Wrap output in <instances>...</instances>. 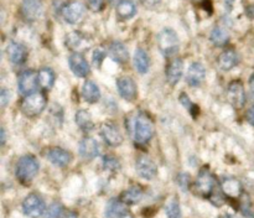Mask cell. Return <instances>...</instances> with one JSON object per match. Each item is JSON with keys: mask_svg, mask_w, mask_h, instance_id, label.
I'll return each mask as SVG.
<instances>
[{"mask_svg": "<svg viewBox=\"0 0 254 218\" xmlns=\"http://www.w3.org/2000/svg\"><path fill=\"white\" fill-rule=\"evenodd\" d=\"M154 135V124L150 116L145 111H140L136 115L134 123V140L138 145H145Z\"/></svg>", "mask_w": 254, "mask_h": 218, "instance_id": "1", "label": "cell"}, {"mask_svg": "<svg viewBox=\"0 0 254 218\" xmlns=\"http://www.w3.org/2000/svg\"><path fill=\"white\" fill-rule=\"evenodd\" d=\"M40 165L37 163L36 158L32 155H25L19 159L16 164V178L22 183L31 182L35 176L39 172Z\"/></svg>", "mask_w": 254, "mask_h": 218, "instance_id": "2", "label": "cell"}, {"mask_svg": "<svg viewBox=\"0 0 254 218\" xmlns=\"http://www.w3.org/2000/svg\"><path fill=\"white\" fill-rule=\"evenodd\" d=\"M46 104L47 101L45 94L35 92V93L29 94L22 99L20 109L27 118H35L44 111V109L46 108Z\"/></svg>", "mask_w": 254, "mask_h": 218, "instance_id": "3", "label": "cell"}, {"mask_svg": "<svg viewBox=\"0 0 254 218\" xmlns=\"http://www.w3.org/2000/svg\"><path fill=\"white\" fill-rule=\"evenodd\" d=\"M158 47L163 56L173 57L179 51V37L176 32L171 29H164L159 32Z\"/></svg>", "mask_w": 254, "mask_h": 218, "instance_id": "4", "label": "cell"}, {"mask_svg": "<svg viewBox=\"0 0 254 218\" xmlns=\"http://www.w3.org/2000/svg\"><path fill=\"white\" fill-rule=\"evenodd\" d=\"M195 193L200 197L210 198L211 195L215 191V176L211 173V171L207 167L201 168L198 172L197 178L195 181Z\"/></svg>", "mask_w": 254, "mask_h": 218, "instance_id": "5", "label": "cell"}, {"mask_svg": "<svg viewBox=\"0 0 254 218\" xmlns=\"http://www.w3.org/2000/svg\"><path fill=\"white\" fill-rule=\"evenodd\" d=\"M22 211L30 218H39L46 212V206L41 196L37 193H30L22 202Z\"/></svg>", "mask_w": 254, "mask_h": 218, "instance_id": "6", "label": "cell"}, {"mask_svg": "<svg viewBox=\"0 0 254 218\" xmlns=\"http://www.w3.org/2000/svg\"><path fill=\"white\" fill-rule=\"evenodd\" d=\"M19 92L22 96H29V94L35 93L36 88L39 87V79H37V72L34 69H26L19 76V82H17Z\"/></svg>", "mask_w": 254, "mask_h": 218, "instance_id": "7", "label": "cell"}, {"mask_svg": "<svg viewBox=\"0 0 254 218\" xmlns=\"http://www.w3.org/2000/svg\"><path fill=\"white\" fill-rule=\"evenodd\" d=\"M227 98L235 108H242L246 103V91L242 82L236 79L227 87Z\"/></svg>", "mask_w": 254, "mask_h": 218, "instance_id": "8", "label": "cell"}, {"mask_svg": "<svg viewBox=\"0 0 254 218\" xmlns=\"http://www.w3.org/2000/svg\"><path fill=\"white\" fill-rule=\"evenodd\" d=\"M62 17L67 24H77L84 14V6L81 1H71L62 7Z\"/></svg>", "mask_w": 254, "mask_h": 218, "instance_id": "9", "label": "cell"}, {"mask_svg": "<svg viewBox=\"0 0 254 218\" xmlns=\"http://www.w3.org/2000/svg\"><path fill=\"white\" fill-rule=\"evenodd\" d=\"M20 11H21L22 17L25 20H27V21H35L42 14L41 0H22Z\"/></svg>", "mask_w": 254, "mask_h": 218, "instance_id": "10", "label": "cell"}, {"mask_svg": "<svg viewBox=\"0 0 254 218\" xmlns=\"http://www.w3.org/2000/svg\"><path fill=\"white\" fill-rule=\"evenodd\" d=\"M221 190L231 200H238L243 193L242 183L235 177H223L221 180Z\"/></svg>", "mask_w": 254, "mask_h": 218, "instance_id": "11", "label": "cell"}, {"mask_svg": "<svg viewBox=\"0 0 254 218\" xmlns=\"http://www.w3.org/2000/svg\"><path fill=\"white\" fill-rule=\"evenodd\" d=\"M136 172L145 180H153L158 175V167L155 163L148 156H140L136 160Z\"/></svg>", "mask_w": 254, "mask_h": 218, "instance_id": "12", "label": "cell"}, {"mask_svg": "<svg viewBox=\"0 0 254 218\" xmlns=\"http://www.w3.org/2000/svg\"><path fill=\"white\" fill-rule=\"evenodd\" d=\"M101 135L109 146H118L123 143V135L113 123H104L101 128Z\"/></svg>", "mask_w": 254, "mask_h": 218, "instance_id": "13", "label": "cell"}, {"mask_svg": "<svg viewBox=\"0 0 254 218\" xmlns=\"http://www.w3.org/2000/svg\"><path fill=\"white\" fill-rule=\"evenodd\" d=\"M117 88H118L119 94L123 97L126 101H134L138 96V89L136 84L130 77H121L117 81Z\"/></svg>", "mask_w": 254, "mask_h": 218, "instance_id": "14", "label": "cell"}, {"mask_svg": "<svg viewBox=\"0 0 254 218\" xmlns=\"http://www.w3.org/2000/svg\"><path fill=\"white\" fill-rule=\"evenodd\" d=\"M206 77V68L200 62H193L186 73V82L192 87H198L202 84Z\"/></svg>", "mask_w": 254, "mask_h": 218, "instance_id": "15", "label": "cell"}, {"mask_svg": "<svg viewBox=\"0 0 254 218\" xmlns=\"http://www.w3.org/2000/svg\"><path fill=\"white\" fill-rule=\"evenodd\" d=\"M6 54L10 61L15 64H22L27 59V56H29V51H27L26 47L22 44H19V42L9 44L6 49Z\"/></svg>", "mask_w": 254, "mask_h": 218, "instance_id": "16", "label": "cell"}, {"mask_svg": "<svg viewBox=\"0 0 254 218\" xmlns=\"http://www.w3.org/2000/svg\"><path fill=\"white\" fill-rule=\"evenodd\" d=\"M68 64L71 71L76 74L77 77H86L89 73L88 62L86 61L81 54H72L68 57Z\"/></svg>", "mask_w": 254, "mask_h": 218, "instance_id": "17", "label": "cell"}, {"mask_svg": "<svg viewBox=\"0 0 254 218\" xmlns=\"http://www.w3.org/2000/svg\"><path fill=\"white\" fill-rule=\"evenodd\" d=\"M184 72V62L180 58H174L169 62V64L166 66V79L170 84L175 86L176 83H179V81L183 77Z\"/></svg>", "mask_w": 254, "mask_h": 218, "instance_id": "18", "label": "cell"}, {"mask_svg": "<svg viewBox=\"0 0 254 218\" xmlns=\"http://www.w3.org/2000/svg\"><path fill=\"white\" fill-rule=\"evenodd\" d=\"M47 159L54 165L60 166V167H64V166H67L72 161V154L69 151L64 150V149L52 148L47 153Z\"/></svg>", "mask_w": 254, "mask_h": 218, "instance_id": "19", "label": "cell"}, {"mask_svg": "<svg viewBox=\"0 0 254 218\" xmlns=\"http://www.w3.org/2000/svg\"><path fill=\"white\" fill-rule=\"evenodd\" d=\"M79 155L86 160H92L99 154V145L93 138H84L79 143Z\"/></svg>", "mask_w": 254, "mask_h": 218, "instance_id": "20", "label": "cell"}, {"mask_svg": "<svg viewBox=\"0 0 254 218\" xmlns=\"http://www.w3.org/2000/svg\"><path fill=\"white\" fill-rule=\"evenodd\" d=\"M136 14V5L134 0H119L117 4V17L121 21H127Z\"/></svg>", "mask_w": 254, "mask_h": 218, "instance_id": "21", "label": "cell"}, {"mask_svg": "<svg viewBox=\"0 0 254 218\" xmlns=\"http://www.w3.org/2000/svg\"><path fill=\"white\" fill-rule=\"evenodd\" d=\"M240 62V58H238L237 52L233 51V50H226L222 54L218 56L217 58V64L221 69L223 71H230L233 67H236Z\"/></svg>", "mask_w": 254, "mask_h": 218, "instance_id": "22", "label": "cell"}, {"mask_svg": "<svg viewBox=\"0 0 254 218\" xmlns=\"http://www.w3.org/2000/svg\"><path fill=\"white\" fill-rule=\"evenodd\" d=\"M127 213V205L121 198H113L107 203L106 217L107 218H121Z\"/></svg>", "mask_w": 254, "mask_h": 218, "instance_id": "23", "label": "cell"}, {"mask_svg": "<svg viewBox=\"0 0 254 218\" xmlns=\"http://www.w3.org/2000/svg\"><path fill=\"white\" fill-rule=\"evenodd\" d=\"M109 56L118 63H127L129 59V52L122 42L114 41L109 46Z\"/></svg>", "mask_w": 254, "mask_h": 218, "instance_id": "24", "label": "cell"}, {"mask_svg": "<svg viewBox=\"0 0 254 218\" xmlns=\"http://www.w3.org/2000/svg\"><path fill=\"white\" fill-rule=\"evenodd\" d=\"M143 196V188H140L139 186H131V187L127 188V190L122 193L121 200L123 201L126 205H136L138 202H140Z\"/></svg>", "mask_w": 254, "mask_h": 218, "instance_id": "25", "label": "cell"}, {"mask_svg": "<svg viewBox=\"0 0 254 218\" xmlns=\"http://www.w3.org/2000/svg\"><path fill=\"white\" fill-rule=\"evenodd\" d=\"M82 96H83L84 101L88 103H96L101 98V92H99L98 86L92 81H86L82 88Z\"/></svg>", "mask_w": 254, "mask_h": 218, "instance_id": "26", "label": "cell"}, {"mask_svg": "<svg viewBox=\"0 0 254 218\" xmlns=\"http://www.w3.org/2000/svg\"><path fill=\"white\" fill-rule=\"evenodd\" d=\"M149 64H150V61H149V56L145 50L136 49L135 54H134V66H135L136 71L141 74L146 73L149 69Z\"/></svg>", "mask_w": 254, "mask_h": 218, "instance_id": "27", "label": "cell"}, {"mask_svg": "<svg viewBox=\"0 0 254 218\" xmlns=\"http://www.w3.org/2000/svg\"><path fill=\"white\" fill-rule=\"evenodd\" d=\"M37 79H39V87L45 91H49L55 83V73L51 68H42L37 72Z\"/></svg>", "mask_w": 254, "mask_h": 218, "instance_id": "28", "label": "cell"}, {"mask_svg": "<svg viewBox=\"0 0 254 218\" xmlns=\"http://www.w3.org/2000/svg\"><path fill=\"white\" fill-rule=\"evenodd\" d=\"M76 123L83 131H89L93 129V121H92L91 115L84 109H79L76 113Z\"/></svg>", "mask_w": 254, "mask_h": 218, "instance_id": "29", "label": "cell"}, {"mask_svg": "<svg viewBox=\"0 0 254 218\" xmlns=\"http://www.w3.org/2000/svg\"><path fill=\"white\" fill-rule=\"evenodd\" d=\"M211 41L215 44L216 46H225L228 41H230V35L225 29L220 26H216L211 32Z\"/></svg>", "mask_w": 254, "mask_h": 218, "instance_id": "30", "label": "cell"}, {"mask_svg": "<svg viewBox=\"0 0 254 218\" xmlns=\"http://www.w3.org/2000/svg\"><path fill=\"white\" fill-rule=\"evenodd\" d=\"M165 212L168 218H181V208L178 200L173 198V200L166 205Z\"/></svg>", "mask_w": 254, "mask_h": 218, "instance_id": "31", "label": "cell"}, {"mask_svg": "<svg viewBox=\"0 0 254 218\" xmlns=\"http://www.w3.org/2000/svg\"><path fill=\"white\" fill-rule=\"evenodd\" d=\"M64 212V206L59 202H54L49 208H46L45 218H61Z\"/></svg>", "mask_w": 254, "mask_h": 218, "instance_id": "32", "label": "cell"}, {"mask_svg": "<svg viewBox=\"0 0 254 218\" xmlns=\"http://www.w3.org/2000/svg\"><path fill=\"white\" fill-rule=\"evenodd\" d=\"M82 44V35L79 32H71L66 36V45L69 49H78Z\"/></svg>", "mask_w": 254, "mask_h": 218, "instance_id": "33", "label": "cell"}, {"mask_svg": "<svg viewBox=\"0 0 254 218\" xmlns=\"http://www.w3.org/2000/svg\"><path fill=\"white\" fill-rule=\"evenodd\" d=\"M103 166L106 170L109 171H118L121 168V163L118 161V159L114 158V156H106L103 159Z\"/></svg>", "mask_w": 254, "mask_h": 218, "instance_id": "34", "label": "cell"}, {"mask_svg": "<svg viewBox=\"0 0 254 218\" xmlns=\"http://www.w3.org/2000/svg\"><path fill=\"white\" fill-rule=\"evenodd\" d=\"M178 185L180 186V188L184 192H186L189 190V186H190V175L186 172L180 173L178 176Z\"/></svg>", "mask_w": 254, "mask_h": 218, "instance_id": "35", "label": "cell"}, {"mask_svg": "<svg viewBox=\"0 0 254 218\" xmlns=\"http://www.w3.org/2000/svg\"><path fill=\"white\" fill-rule=\"evenodd\" d=\"M106 57V51L103 49H96L93 52V62L97 67H99Z\"/></svg>", "mask_w": 254, "mask_h": 218, "instance_id": "36", "label": "cell"}, {"mask_svg": "<svg viewBox=\"0 0 254 218\" xmlns=\"http://www.w3.org/2000/svg\"><path fill=\"white\" fill-rule=\"evenodd\" d=\"M180 102L184 104V106L186 107V108H188V110H190L192 114H193V109H196V110H198L197 107H196L195 104H193L192 102L190 101V98H189V97L186 96L185 93H183V94H181V96H180ZM193 115H195V114H193Z\"/></svg>", "mask_w": 254, "mask_h": 218, "instance_id": "37", "label": "cell"}, {"mask_svg": "<svg viewBox=\"0 0 254 218\" xmlns=\"http://www.w3.org/2000/svg\"><path fill=\"white\" fill-rule=\"evenodd\" d=\"M88 1V6L91 7V10H93V11L98 12V11H102L104 7V0H87Z\"/></svg>", "mask_w": 254, "mask_h": 218, "instance_id": "38", "label": "cell"}, {"mask_svg": "<svg viewBox=\"0 0 254 218\" xmlns=\"http://www.w3.org/2000/svg\"><path fill=\"white\" fill-rule=\"evenodd\" d=\"M10 97H11V93L6 88H2L1 93H0V104H1L2 108L6 107L7 102L10 101Z\"/></svg>", "mask_w": 254, "mask_h": 218, "instance_id": "39", "label": "cell"}, {"mask_svg": "<svg viewBox=\"0 0 254 218\" xmlns=\"http://www.w3.org/2000/svg\"><path fill=\"white\" fill-rule=\"evenodd\" d=\"M208 200H210L215 206H222L223 203H225V200L222 198V196L217 195V193H215V192L211 195V197L208 198Z\"/></svg>", "mask_w": 254, "mask_h": 218, "instance_id": "40", "label": "cell"}, {"mask_svg": "<svg viewBox=\"0 0 254 218\" xmlns=\"http://www.w3.org/2000/svg\"><path fill=\"white\" fill-rule=\"evenodd\" d=\"M61 218H78V215L76 212H73V211H66L61 216Z\"/></svg>", "mask_w": 254, "mask_h": 218, "instance_id": "41", "label": "cell"}, {"mask_svg": "<svg viewBox=\"0 0 254 218\" xmlns=\"http://www.w3.org/2000/svg\"><path fill=\"white\" fill-rule=\"evenodd\" d=\"M247 119H248V121H250V123L252 124V125L254 126V106L252 107V108L250 109V110H248V113H247Z\"/></svg>", "mask_w": 254, "mask_h": 218, "instance_id": "42", "label": "cell"}, {"mask_svg": "<svg viewBox=\"0 0 254 218\" xmlns=\"http://www.w3.org/2000/svg\"><path fill=\"white\" fill-rule=\"evenodd\" d=\"M246 12H247L248 17H251V19H254V4L250 5V6L246 9Z\"/></svg>", "mask_w": 254, "mask_h": 218, "instance_id": "43", "label": "cell"}, {"mask_svg": "<svg viewBox=\"0 0 254 218\" xmlns=\"http://www.w3.org/2000/svg\"><path fill=\"white\" fill-rule=\"evenodd\" d=\"M250 87H251V91H252V93L254 94V72L250 78Z\"/></svg>", "mask_w": 254, "mask_h": 218, "instance_id": "44", "label": "cell"}, {"mask_svg": "<svg viewBox=\"0 0 254 218\" xmlns=\"http://www.w3.org/2000/svg\"><path fill=\"white\" fill-rule=\"evenodd\" d=\"M5 140H6V135H5V129L1 128V145H4Z\"/></svg>", "mask_w": 254, "mask_h": 218, "instance_id": "45", "label": "cell"}, {"mask_svg": "<svg viewBox=\"0 0 254 218\" xmlns=\"http://www.w3.org/2000/svg\"><path fill=\"white\" fill-rule=\"evenodd\" d=\"M143 1L148 5H155L156 2H159L160 0H143Z\"/></svg>", "mask_w": 254, "mask_h": 218, "instance_id": "46", "label": "cell"}, {"mask_svg": "<svg viewBox=\"0 0 254 218\" xmlns=\"http://www.w3.org/2000/svg\"><path fill=\"white\" fill-rule=\"evenodd\" d=\"M226 1V5H228V6H232L233 2H235V0H225Z\"/></svg>", "mask_w": 254, "mask_h": 218, "instance_id": "47", "label": "cell"}, {"mask_svg": "<svg viewBox=\"0 0 254 218\" xmlns=\"http://www.w3.org/2000/svg\"><path fill=\"white\" fill-rule=\"evenodd\" d=\"M121 218H134V217L131 215H129V213H126V215H124L123 217H121Z\"/></svg>", "mask_w": 254, "mask_h": 218, "instance_id": "48", "label": "cell"}, {"mask_svg": "<svg viewBox=\"0 0 254 218\" xmlns=\"http://www.w3.org/2000/svg\"><path fill=\"white\" fill-rule=\"evenodd\" d=\"M109 1H111L112 4H114V2H119V0H109Z\"/></svg>", "mask_w": 254, "mask_h": 218, "instance_id": "49", "label": "cell"}]
</instances>
